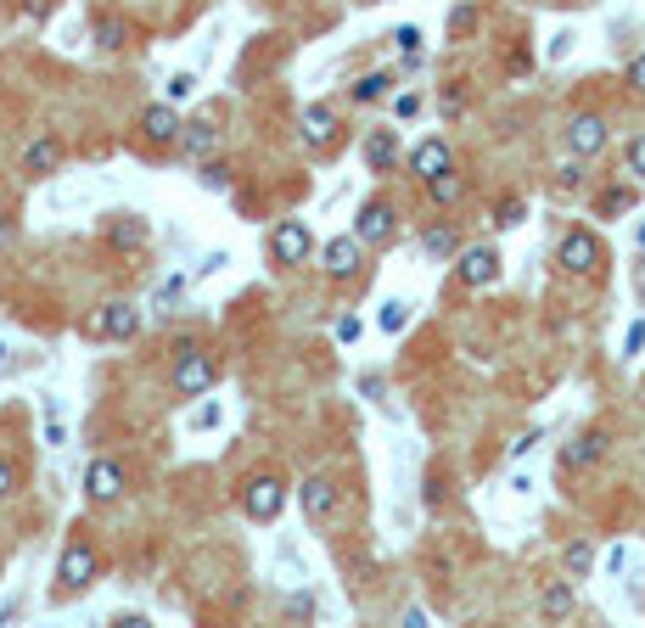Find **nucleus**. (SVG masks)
<instances>
[{
	"instance_id": "obj_1",
	"label": "nucleus",
	"mask_w": 645,
	"mask_h": 628,
	"mask_svg": "<svg viewBox=\"0 0 645 628\" xmlns=\"http://www.w3.org/2000/svg\"><path fill=\"white\" fill-rule=\"evenodd\" d=\"M219 382V365L214 354L202 343H180L174 348V365H169V387L180 393V399H202V393H214Z\"/></svg>"
},
{
	"instance_id": "obj_2",
	"label": "nucleus",
	"mask_w": 645,
	"mask_h": 628,
	"mask_svg": "<svg viewBox=\"0 0 645 628\" xmlns=\"http://www.w3.org/2000/svg\"><path fill=\"white\" fill-rule=\"evenodd\" d=\"M96 572H101L96 544H90V539H73L68 550H62V561H57V595L68 600V595H79V589H90V584H96Z\"/></svg>"
},
{
	"instance_id": "obj_3",
	"label": "nucleus",
	"mask_w": 645,
	"mask_h": 628,
	"mask_svg": "<svg viewBox=\"0 0 645 628\" xmlns=\"http://www.w3.org/2000/svg\"><path fill=\"white\" fill-rule=\"evenodd\" d=\"M309 253H315V236H309V225H303V219H281V225L270 230L275 270H298V264H309Z\"/></svg>"
},
{
	"instance_id": "obj_4",
	"label": "nucleus",
	"mask_w": 645,
	"mask_h": 628,
	"mask_svg": "<svg viewBox=\"0 0 645 628\" xmlns=\"http://www.w3.org/2000/svg\"><path fill=\"white\" fill-rule=\"evenodd\" d=\"M281 505H287V483H281L275 471H258V477L242 483V511L253 516V522H275Z\"/></svg>"
},
{
	"instance_id": "obj_5",
	"label": "nucleus",
	"mask_w": 645,
	"mask_h": 628,
	"mask_svg": "<svg viewBox=\"0 0 645 628\" xmlns=\"http://www.w3.org/2000/svg\"><path fill=\"white\" fill-rule=\"evenodd\" d=\"M135 331H141V309L135 303H101L85 320V337H107V343H129Z\"/></svg>"
},
{
	"instance_id": "obj_6",
	"label": "nucleus",
	"mask_w": 645,
	"mask_h": 628,
	"mask_svg": "<svg viewBox=\"0 0 645 628\" xmlns=\"http://www.w3.org/2000/svg\"><path fill=\"white\" fill-rule=\"evenodd\" d=\"M601 236H595V230H584V225H578V230H567V236H561V247H556V264H561V270H567V275H595V270H601Z\"/></svg>"
},
{
	"instance_id": "obj_7",
	"label": "nucleus",
	"mask_w": 645,
	"mask_h": 628,
	"mask_svg": "<svg viewBox=\"0 0 645 628\" xmlns=\"http://www.w3.org/2000/svg\"><path fill=\"white\" fill-rule=\"evenodd\" d=\"M180 135H186V118L174 113L169 96L152 101V107L141 113V141H146V146H180Z\"/></svg>"
},
{
	"instance_id": "obj_8",
	"label": "nucleus",
	"mask_w": 645,
	"mask_h": 628,
	"mask_svg": "<svg viewBox=\"0 0 645 628\" xmlns=\"http://www.w3.org/2000/svg\"><path fill=\"white\" fill-rule=\"evenodd\" d=\"M298 505H303V516H309V522H331V516L343 511V488L331 483V477H303Z\"/></svg>"
},
{
	"instance_id": "obj_9",
	"label": "nucleus",
	"mask_w": 645,
	"mask_h": 628,
	"mask_svg": "<svg viewBox=\"0 0 645 628\" xmlns=\"http://www.w3.org/2000/svg\"><path fill=\"white\" fill-rule=\"evenodd\" d=\"M455 281L460 286H494L500 281V253L494 247H460V258H455Z\"/></svg>"
},
{
	"instance_id": "obj_10",
	"label": "nucleus",
	"mask_w": 645,
	"mask_h": 628,
	"mask_svg": "<svg viewBox=\"0 0 645 628\" xmlns=\"http://www.w3.org/2000/svg\"><path fill=\"white\" fill-rule=\"evenodd\" d=\"M124 488H129V477H124V466H118V460H90V471H85V500L90 505L124 500Z\"/></svg>"
},
{
	"instance_id": "obj_11",
	"label": "nucleus",
	"mask_w": 645,
	"mask_h": 628,
	"mask_svg": "<svg viewBox=\"0 0 645 628\" xmlns=\"http://www.w3.org/2000/svg\"><path fill=\"white\" fill-rule=\"evenodd\" d=\"M359 258H365V242L354 236H331L326 247H320V270L331 275V281H348V275H359Z\"/></svg>"
},
{
	"instance_id": "obj_12",
	"label": "nucleus",
	"mask_w": 645,
	"mask_h": 628,
	"mask_svg": "<svg viewBox=\"0 0 645 628\" xmlns=\"http://www.w3.org/2000/svg\"><path fill=\"white\" fill-rule=\"evenodd\" d=\"M354 230H359V242L365 247H387L393 242V230H399V214H393L387 202H365L359 219H354Z\"/></svg>"
},
{
	"instance_id": "obj_13",
	"label": "nucleus",
	"mask_w": 645,
	"mask_h": 628,
	"mask_svg": "<svg viewBox=\"0 0 645 628\" xmlns=\"http://www.w3.org/2000/svg\"><path fill=\"white\" fill-rule=\"evenodd\" d=\"M606 146V118L601 113H578L573 124H567V152L573 157H595Z\"/></svg>"
},
{
	"instance_id": "obj_14",
	"label": "nucleus",
	"mask_w": 645,
	"mask_h": 628,
	"mask_svg": "<svg viewBox=\"0 0 645 628\" xmlns=\"http://www.w3.org/2000/svg\"><path fill=\"white\" fill-rule=\"evenodd\" d=\"M444 169H455V157H449V141H438V135L410 152V174L416 180H432V174H444Z\"/></svg>"
},
{
	"instance_id": "obj_15",
	"label": "nucleus",
	"mask_w": 645,
	"mask_h": 628,
	"mask_svg": "<svg viewBox=\"0 0 645 628\" xmlns=\"http://www.w3.org/2000/svg\"><path fill=\"white\" fill-rule=\"evenodd\" d=\"M303 141H309V146H331V141H337V107H331V101L303 107Z\"/></svg>"
},
{
	"instance_id": "obj_16",
	"label": "nucleus",
	"mask_w": 645,
	"mask_h": 628,
	"mask_svg": "<svg viewBox=\"0 0 645 628\" xmlns=\"http://www.w3.org/2000/svg\"><path fill=\"white\" fill-rule=\"evenodd\" d=\"M601 455H606V432H601V427H589V432H578V438L561 449V466L578 471V466H595Z\"/></svg>"
},
{
	"instance_id": "obj_17",
	"label": "nucleus",
	"mask_w": 645,
	"mask_h": 628,
	"mask_svg": "<svg viewBox=\"0 0 645 628\" xmlns=\"http://www.w3.org/2000/svg\"><path fill=\"white\" fill-rule=\"evenodd\" d=\"M57 163H62V141H57V135H40V141L23 152V174H29V180H45V174H57Z\"/></svg>"
},
{
	"instance_id": "obj_18",
	"label": "nucleus",
	"mask_w": 645,
	"mask_h": 628,
	"mask_svg": "<svg viewBox=\"0 0 645 628\" xmlns=\"http://www.w3.org/2000/svg\"><path fill=\"white\" fill-rule=\"evenodd\" d=\"M365 163H371L376 174L393 169V163H399V129H371V135H365Z\"/></svg>"
},
{
	"instance_id": "obj_19",
	"label": "nucleus",
	"mask_w": 645,
	"mask_h": 628,
	"mask_svg": "<svg viewBox=\"0 0 645 628\" xmlns=\"http://www.w3.org/2000/svg\"><path fill=\"white\" fill-rule=\"evenodd\" d=\"M539 612L550 617V623H561V617H573L578 612V595H573V584L561 578V584H550L545 595H539Z\"/></svg>"
},
{
	"instance_id": "obj_20",
	"label": "nucleus",
	"mask_w": 645,
	"mask_h": 628,
	"mask_svg": "<svg viewBox=\"0 0 645 628\" xmlns=\"http://www.w3.org/2000/svg\"><path fill=\"white\" fill-rule=\"evenodd\" d=\"M107 242H113V247H129V253H135V247H146V219L118 214L113 225H107Z\"/></svg>"
},
{
	"instance_id": "obj_21",
	"label": "nucleus",
	"mask_w": 645,
	"mask_h": 628,
	"mask_svg": "<svg viewBox=\"0 0 645 628\" xmlns=\"http://www.w3.org/2000/svg\"><path fill=\"white\" fill-rule=\"evenodd\" d=\"M214 141H219L214 118H197V124H186V135H180V152H191V157H208V152H214Z\"/></svg>"
},
{
	"instance_id": "obj_22",
	"label": "nucleus",
	"mask_w": 645,
	"mask_h": 628,
	"mask_svg": "<svg viewBox=\"0 0 645 628\" xmlns=\"http://www.w3.org/2000/svg\"><path fill=\"white\" fill-rule=\"evenodd\" d=\"M421 253H427V258H455V253H460L455 225H432L427 236H421Z\"/></svg>"
},
{
	"instance_id": "obj_23",
	"label": "nucleus",
	"mask_w": 645,
	"mask_h": 628,
	"mask_svg": "<svg viewBox=\"0 0 645 628\" xmlns=\"http://www.w3.org/2000/svg\"><path fill=\"white\" fill-rule=\"evenodd\" d=\"M427 191H432V202H444V208H455V202L466 197V180H460L455 169H444V174H432V180H427Z\"/></svg>"
},
{
	"instance_id": "obj_24",
	"label": "nucleus",
	"mask_w": 645,
	"mask_h": 628,
	"mask_svg": "<svg viewBox=\"0 0 645 628\" xmlns=\"http://www.w3.org/2000/svg\"><path fill=\"white\" fill-rule=\"evenodd\" d=\"M376 326H382L387 337H399V331L410 326V303H399V298H393V303H382V314H376Z\"/></svg>"
},
{
	"instance_id": "obj_25",
	"label": "nucleus",
	"mask_w": 645,
	"mask_h": 628,
	"mask_svg": "<svg viewBox=\"0 0 645 628\" xmlns=\"http://www.w3.org/2000/svg\"><path fill=\"white\" fill-rule=\"evenodd\" d=\"M387 90H393V73H365L354 85V101H382Z\"/></svg>"
},
{
	"instance_id": "obj_26",
	"label": "nucleus",
	"mask_w": 645,
	"mask_h": 628,
	"mask_svg": "<svg viewBox=\"0 0 645 628\" xmlns=\"http://www.w3.org/2000/svg\"><path fill=\"white\" fill-rule=\"evenodd\" d=\"M589 567H595V544H589V539H573V544H567V572H573V578H584Z\"/></svg>"
},
{
	"instance_id": "obj_27",
	"label": "nucleus",
	"mask_w": 645,
	"mask_h": 628,
	"mask_svg": "<svg viewBox=\"0 0 645 628\" xmlns=\"http://www.w3.org/2000/svg\"><path fill=\"white\" fill-rule=\"evenodd\" d=\"M522 219H528V202H522V197H505L500 208H494V225H500V230L522 225Z\"/></svg>"
},
{
	"instance_id": "obj_28",
	"label": "nucleus",
	"mask_w": 645,
	"mask_h": 628,
	"mask_svg": "<svg viewBox=\"0 0 645 628\" xmlns=\"http://www.w3.org/2000/svg\"><path fill=\"white\" fill-rule=\"evenodd\" d=\"M124 40H129L124 23H113V17H101V23H96V45H101V51H118Z\"/></svg>"
},
{
	"instance_id": "obj_29",
	"label": "nucleus",
	"mask_w": 645,
	"mask_h": 628,
	"mask_svg": "<svg viewBox=\"0 0 645 628\" xmlns=\"http://www.w3.org/2000/svg\"><path fill=\"white\" fill-rule=\"evenodd\" d=\"M202 186H208V191H230V169H225V163H214V157H202Z\"/></svg>"
},
{
	"instance_id": "obj_30",
	"label": "nucleus",
	"mask_w": 645,
	"mask_h": 628,
	"mask_svg": "<svg viewBox=\"0 0 645 628\" xmlns=\"http://www.w3.org/2000/svg\"><path fill=\"white\" fill-rule=\"evenodd\" d=\"M472 29H477V6H455V12H449V34H455V40H466Z\"/></svg>"
},
{
	"instance_id": "obj_31",
	"label": "nucleus",
	"mask_w": 645,
	"mask_h": 628,
	"mask_svg": "<svg viewBox=\"0 0 645 628\" xmlns=\"http://www.w3.org/2000/svg\"><path fill=\"white\" fill-rule=\"evenodd\" d=\"M180 298H186V275H174V281H163V286H158V298H152V303H158V309L169 314Z\"/></svg>"
},
{
	"instance_id": "obj_32",
	"label": "nucleus",
	"mask_w": 645,
	"mask_h": 628,
	"mask_svg": "<svg viewBox=\"0 0 645 628\" xmlns=\"http://www.w3.org/2000/svg\"><path fill=\"white\" fill-rule=\"evenodd\" d=\"M629 202H634L629 186H612V191H601V202H595V208H601V214H623Z\"/></svg>"
},
{
	"instance_id": "obj_33",
	"label": "nucleus",
	"mask_w": 645,
	"mask_h": 628,
	"mask_svg": "<svg viewBox=\"0 0 645 628\" xmlns=\"http://www.w3.org/2000/svg\"><path fill=\"white\" fill-rule=\"evenodd\" d=\"M623 163H629V174L645 186V135H634V141H629V157H623Z\"/></svg>"
},
{
	"instance_id": "obj_34",
	"label": "nucleus",
	"mask_w": 645,
	"mask_h": 628,
	"mask_svg": "<svg viewBox=\"0 0 645 628\" xmlns=\"http://www.w3.org/2000/svg\"><path fill=\"white\" fill-rule=\"evenodd\" d=\"M197 96V73H174L169 79V101H191Z\"/></svg>"
},
{
	"instance_id": "obj_35",
	"label": "nucleus",
	"mask_w": 645,
	"mask_h": 628,
	"mask_svg": "<svg viewBox=\"0 0 645 628\" xmlns=\"http://www.w3.org/2000/svg\"><path fill=\"white\" fill-rule=\"evenodd\" d=\"M393 40H399V51H404V57H421V29H416V23H404V29L393 34Z\"/></svg>"
},
{
	"instance_id": "obj_36",
	"label": "nucleus",
	"mask_w": 645,
	"mask_h": 628,
	"mask_svg": "<svg viewBox=\"0 0 645 628\" xmlns=\"http://www.w3.org/2000/svg\"><path fill=\"white\" fill-rule=\"evenodd\" d=\"M331 331H337V343H359V331H365V326H359L354 314H343V320H337Z\"/></svg>"
},
{
	"instance_id": "obj_37",
	"label": "nucleus",
	"mask_w": 645,
	"mask_h": 628,
	"mask_svg": "<svg viewBox=\"0 0 645 628\" xmlns=\"http://www.w3.org/2000/svg\"><path fill=\"white\" fill-rule=\"evenodd\" d=\"M416 113H421V96H399V101H393V118H399V124H410Z\"/></svg>"
},
{
	"instance_id": "obj_38",
	"label": "nucleus",
	"mask_w": 645,
	"mask_h": 628,
	"mask_svg": "<svg viewBox=\"0 0 645 628\" xmlns=\"http://www.w3.org/2000/svg\"><path fill=\"white\" fill-rule=\"evenodd\" d=\"M629 90H634V96H645V51L629 62Z\"/></svg>"
},
{
	"instance_id": "obj_39",
	"label": "nucleus",
	"mask_w": 645,
	"mask_h": 628,
	"mask_svg": "<svg viewBox=\"0 0 645 628\" xmlns=\"http://www.w3.org/2000/svg\"><path fill=\"white\" fill-rule=\"evenodd\" d=\"M640 348H645V320H634L629 337H623V354H640Z\"/></svg>"
},
{
	"instance_id": "obj_40",
	"label": "nucleus",
	"mask_w": 645,
	"mask_h": 628,
	"mask_svg": "<svg viewBox=\"0 0 645 628\" xmlns=\"http://www.w3.org/2000/svg\"><path fill=\"white\" fill-rule=\"evenodd\" d=\"M12 488H17V466H12V460H6V455H0V500H6Z\"/></svg>"
},
{
	"instance_id": "obj_41",
	"label": "nucleus",
	"mask_w": 645,
	"mask_h": 628,
	"mask_svg": "<svg viewBox=\"0 0 645 628\" xmlns=\"http://www.w3.org/2000/svg\"><path fill=\"white\" fill-rule=\"evenodd\" d=\"M23 17H29V23H45V17H51V0H23Z\"/></svg>"
},
{
	"instance_id": "obj_42",
	"label": "nucleus",
	"mask_w": 645,
	"mask_h": 628,
	"mask_svg": "<svg viewBox=\"0 0 645 628\" xmlns=\"http://www.w3.org/2000/svg\"><path fill=\"white\" fill-rule=\"evenodd\" d=\"M309 612H315V595H292L287 600V617H309Z\"/></svg>"
},
{
	"instance_id": "obj_43",
	"label": "nucleus",
	"mask_w": 645,
	"mask_h": 628,
	"mask_svg": "<svg viewBox=\"0 0 645 628\" xmlns=\"http://www.w3.org/2000/svg\"><path fill=\"white\" fill-rule=\"evenodd\" d=\"M17 247V219H0V253H12Z\"/></svg>"
},
{
	"instance_id": "obj_44",
	"label": "nucleus",
	"mask_w": 645,
	"mask_h": 628,
	"mask_svg": "<svg viewBox=\"0 0 645 628\" xmlns=\"http://www.w3.org/2000/svg\"><path fill=\"white\" fill-rule=\"evenodd\" d=\"M214 421H219V404H202V410L191 415V427H214Z\"/></svg>"
},
{
	"instance_id": "obj_45",
	"label": "nucleus",
	"mask_w": 645,
	"mask_h": 628,
	"mask_svg": "<svg viewBox=\"0 0 645 628\" xmlns=\"http://www.w3.org/2000/svg\"><path fill=\"white\" fill-rule=\"evenodd\" d=\"M634 281H640V303H645V264H640V275H634Z\"/></svg>"
},
{
	"instance_id": "obj_46",
	"label": "nucleus",
	"mask_w": 645,
	"mask_h": 628,
	"mask_svg": "<svg viewBox=\"0 0 645 628\" xmlns=\"http://www.w3.org/2000/svg\"><path fill=\"white\" fill-rule=\"evenodd\" d=\"M640 247H645V225H640Z\"/></svg>"
},
{
	"instance_id": "obj_47",
	"label": "nucleus",
	"mask_w": 645,
	"mask_h": 628,
	"mask_svg": "<svg viewBox=\"0 0 645 628\" xmlns=\"http://www.w3.org/2000/svg\"><path fill=\"white\" fill-rule=\"evenodd\" d=\"M640 399H645V382H640Z\"/></svg>"
}]
</instances>
